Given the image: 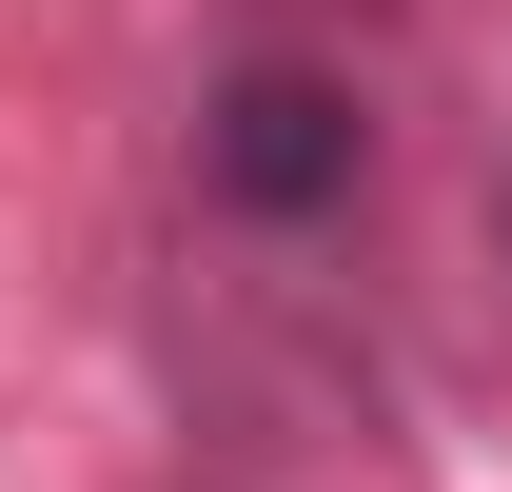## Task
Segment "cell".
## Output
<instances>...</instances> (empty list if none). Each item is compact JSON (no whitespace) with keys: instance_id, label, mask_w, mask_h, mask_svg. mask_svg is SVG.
Returning <instances> with one entry per match:
<instances>
[{"instance_id":"6da1fadb","label":"cell","mask_w":512,"mask_h":492,"mask_svg":"<svg viewBox=\"0 0 512 492\" xmlns=\"http://www.w3.org/2000/svg\"><path fill=\"white\" fill-rule=\"evenodd\" d=\"M197 178H217V217H335V197L375 178V119H355V79H316V60H256V79H217L197 99Z\"/></svg>"}]
</instances>
